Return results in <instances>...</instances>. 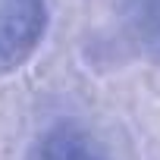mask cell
Listing matches in <instances>:
<instances>
[{"mask_svg": "<svg viewBox=\"0 0 160 160\" xmlns=\"http://www.w3.org/2000/svg\"><path fill=\"white\" fill-rule=\"evenodd\" d=\"M47 32L44 0H0V72L22 66Z\"/></svg>", "mask_w": 160, "mask_h": 160, "instance_id": "cell-1", "label": "cell"}, {"mask_svg": "<svg viewBox=\"0 0 160 160\" xmlns=\"http://www.w3.org/2000/svg\"><path fill=\"white\" fill-rule=\"evenodd\" d=\"M28 160H113L110 148L78 122H57L38 135Z\"/></svg>", "mask_w": 160, "mask_h": 160, "instance_id": "cell-2", "label": "cell"}, {"mask_svg": "<svg viewBox=\"0 0 160 160\" xmlns=\"http://www.w3.org/2000/svg\"><path fill=\"white\" fill-rule=\"evenodd\" d=\"M116 13L135 47L160 60V0H116Z\"/></svg>", "mask_w": 160, "mask_h": 160, "instance_id": "cell-3", "label": "cell"}]
</instances>
